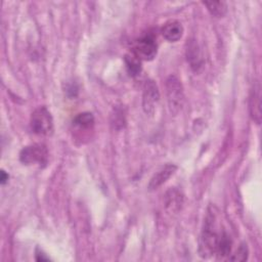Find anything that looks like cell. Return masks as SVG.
I'll return each instance as SVG.
<instances>
[{
    "instance_id": "4",
    "label": "cell",
    "mask_w": 262,
    "mask_h": 262,
    "mask_svg": "<svg viewBox=\"0 0 262 262\" xmlns=\"http://www.w3.org/2000/svg\"><path fill=\"white\" fill-rule=\"evenodd\" d=\"M19 160L25 165H38L43 167L47 164L48 151L43 144H32L24 147L19 154Z\"/></svg>"
},
{
    "instance_id": "13",
    "label": "cell",
    "mask_w": 262,
    "mask_h": 262,
    "mask_svg": "<svg viewBox=\"0 0 262 262\" xmlns=\"http://www.w3.org/2000/svg\"><path fill=\"white\" fill-rule=\"evenodd\" d=\"M125 63L127 72L130 76L135 77L140 74L141 72V63L140 60L134 54H127L125 55Z\"/></svg>"
},
{
    "instance_id": "5",
    "label": "cell",
    "mask_w": 262,
    "mask_h": 262,
    "mask_svg": "<svg viewBox=\"0 0 262 262\" xmlns=\"http://www.w3.org/2000/svg\"><path fill=\"white\" fill-rule=\"evenodd\" d=\"M166 90L170 111L176 114L181 108L183 102V89L179 79L175 76H170L166 81Z\"/></svg>"
},
{
    "instance_id": "11",
    "label": "cell",
    "mask_w": 262,
    "mask_h": 262,
    "mask_svg": "<svg viewBox=\"0 0 262 262\" xmlns=\"http://www.w3.org/2000/svg\"><path fill=\"white\" fill-rule=\"evenodd\" d=\"M231 246H232V241L230 236L228 235L227 232L223 230L221 231L215 254L219 259H228L231 253Z\"/></svg>"
},
{
    "instance_id": "17",
    "label": "cell",
    "mask_w": 262,
    "mask_h": 262,
    "mask_svg": "<svg viewBox=\"0 0 262 262\" xmlns=\"http://www.w3.org/2000/svg\"><path fill=\"white\" fill-rule=\"evenodd\" d=\"M36 260L37 261H48L49 260V258L48 257H46L43 253H38V254H36Z\"/></svg>"
},
{
    "instance_id": "15",
    "label": "cell",
    "mask_w": 262,
    "mask_h": 262,
    "mask_svg": "<svg viewBox=\"0 0 262 262\" xmlns=\"http://www.w3.org/2000/svg\"><path fill=\"white\" fill-rule=\"evenodd\" d=\"M248 247L246 244H242L238 249L235 251L234 254H232V256L228 257V260L230 261H245L248 258Z\"/></svg>"
},
{
    "instance_id": "1",
    "label": "cell",
    "mask_w": 262,
    "mask_h": 262,
    "mask_svg": "<svg viewBox=\"0 0 262 262\" xmlns=\"http://www.w3.org/2000/svg\"><path fill=\"white\" fill-rule=\"evenodd\" d=\"M216 216L215 214L208 213L200 238L199 253L202 258H210L216 253L218 241L221 230L216 229Z\"/></svg>"
},
{
    "instance_id": "9",
    "label": "cell",
    "mask_w": 262,
    "mask_h": 262,
    "mask_svg": "<svg viewBox=\"0 0 262 262\" xmlns=\"http://www.w3.org/2000/svg\"><path fill=\"white\" fill-rule=\"evenodd\" d=\"M186 57L193 71H199L203 67V58L198 43L194 40H190L186 47Z\"/></svg>"
},
{
    "instance_id": "12",
    "label": "cell",
    "mask_w": 262,
    "mask_h": 262,
    "mask_svg": "<svg viewBox=\"0 0 262 262\" xmlns=\"http://www.w3.org/2000/svg\"><path fill=\"white\" fill-rule=\"evenodd\" d=\"M73 125L79 129H90L94 125V117L91 113H81L74 118Z\"/></svg>"
},
{
    "instance_id": "3",
    "label": "cell",
    "mask_w": 262,
    "mask_h": 262,
    "mask_svg": "<svg viewBox=\"0 0 262 262\" xmlns=\"http://www.w3.org/2000/svg\"><path fill=\"white\" fill-rule=\"evenodd\" d=\"M158 51L157 41L154 35L146 34L134 42L132 48V54H134L139 60H152Z\"/></svg>"
},
{
    "instance_id": "7",
    "label": "cell",
    "mask_w": 262,
    "mask_h": 262,
    "mask_svg": "<svg viewBox=\"0 0 262 262\" xmlns=\"http://www.w3.org/2000/svg\"><path fill=\"white\" fill-rule=\"evenodd\" d=\"M183 26L177 19H170L166 21L161 30V33L168 42H177L183 35Z\"/></svg>"
},
{
    "instance_id": "10",
    "label": "cell",
    "mask_w": 262,
    "mask_h": 262,
    "mask_svg": "<svg viewBox=\"0 0 262 262\" xmlns=\"http://www.w3.org/2000/svg\"><path fill=\"white\" fill-rule=\"evenodd\" d=\"M250 112L252 119L260 124L261 122V95H260V87L259 84L254 86L252 90V94L250 97Z\"/></svg>"
},
{
    "instance_id": "8",
    "label": "cell",
    "mask_w": 262,
    "mask_h": 262,
    "mask_svg": "<svg viewBox=\"0 0 262 262\" xmlns=\"http://www.w3.org/2000/svg\"><path fill=\"white\" fill-rule=\"evenodd\" d=\"M177 170V166L173 164H167L162 169H160L149 180L148 189L155 190L160 187L163 183H165Z\"/></svg>"
},
{
    "instance_id": "2",
    "label": "cell",
    "mask_w": 262,
    "mask_h": 262,
    "mask_svg": "<svg viewBox=\"0 0 262 262\" xmlns=\"http://www.w3.org/2000/svg\"><path fill=\"white\" fill-rule=\"evenodd\" d=\"M31 130L38 135H51L53 132V120L50 112L46 106H39L31 116Z\"/></svg>"
},
{
    "instance_id": "6",
    "label": "cell",
    "mask_w": 262,
    "mask_h": 262,
    "mask_svg": "<svg viewBox=\"0 0 262 262\" xmlns=\"http://www.w3.org/2000/svg\"><path fill=\"white\" fill-rule=\"evenodd\" d=\"M160 92L155 81L147 80L143 87L142 105L146 114H152L155 112V105L159 101Z\"/></svg>"
},
{
    "instance_id": "14",
    "label": "cell",
    "mask_w": 262,
    "mask_h": 262,
    "mask_svg": "<svg viewBox=\"0 0 262 262\" xmlns=\"http://www.w3.org/2000/svg\"><path fill=\"white\" fill-rule=\"evenodd\" d=\"M204 5L207 7L209 12L216 16V17H221L226 13L227 7L225 2L223 1H217V2H203Z\"/></svg>"
},
{
    "instance_id": "16",
    "label": "cell",
    "mask_w": 262,
    "mask_h": 262,
    "mask_svg": "<svg viewBox=\"0 0 262 262\" xmlns=\"http://www.w3.org/2000/svg\"><path fill=\"white\" fill-rule=\"evenodd\" d=\"M8 178H9L8 174L4 170H2L1 173H0V182H1V184H5L8 181Z\"/></svg>"
}]
</instances>
